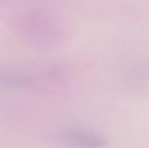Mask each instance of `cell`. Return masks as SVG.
Returning <instances> with one entry per match:
<instances>
[{"label": "cell", "mask_w": 149, "mask_h": 148, "mask_svg": "<svg viewBox=\"0 0 149 148\" xmlns=\"http://www.w3.org/2000/svg\"><path fill=\"white\" fill-rule=\"evenodd\" d=\"M62 142L72 148H103L106 146V139L89 131H70L64 134Z\"/></svg>", "instance_id": "6da1fadb"}]
</instances>
